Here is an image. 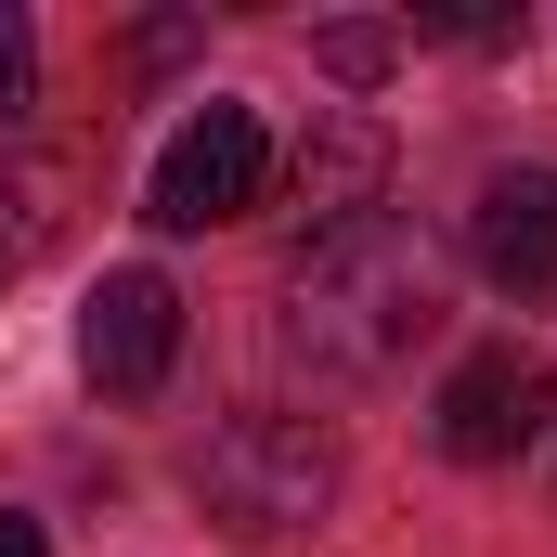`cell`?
<instances>
[{"instance_id":"6da1fadb","label":"cell","mask_w":557,"mask_h":557,"mask_svg":"<svg viewBox=\"0 0 557 557\" xmlns=\"http://www.w3.org/2000/svg\"><path fill=\"white\" fill-rule=\"evenodd\" d=\"M428 324H441V247L403 208H376L350 234H298V260H285V350L311 376H389Z\"/></svg>"},{"instance_id":"7a4b0ae2","label":"cell","mask_w":557,"mask_h":557,"mask_svg":"<svg viewBox=\"0 0 557 557\" xmlns=\"http://www.w3.org/2000/svg\"><path fill=\"white\" fill-rule=\"evenodd\" d=\"M195 493H208L221 532L273 545V532H298V519H324V493H337V441H324L311 416H234L208 454H195Z\"/></svg>"},{"instance_id":"3957f363","label":"cell","mask_w":557,"mask_h":557,"mask_svg":"<svg viewBox=\"0 0 557 557\" xmlns=\"http://www.w3.org/2000/svg\"><path fill=\"white\" fill-rule=\"evenodd\" d=\"M260 195H273V131H260L247 104H208V117L169 131L156 182H143V221H156V234H221V221H247Z\"/></svg>"},{"instance_id":"277c9868","label":"cell","mask_w":557,"mask_h":557,"mask_svg":"<svg viewBox=\"0 0 557 557\" xmlns=\"http://www.w3.org/2000/svg\"><path fill=\"white\" fill-rule=\"evenodd\" d=\"M428 428H441L454 467H506V454H532V441L557 428V389H545V363H532L519 337H480V350L441 376Z\"/></svg>"},{"instance_id":"5b68a950","label":"cell","mask_w":557,"mask_h":557,"mask_svg":"<svg viewBox=\"0 0 557 557\" xmlns=\"http://www.w3.org/2000/svg\"><path fill=\"white\" fill-rule=\"evenodd\" d=\"M169 363H182V285L169 273H104L91 311H78V376L104 403H156Z\"/></svg>"},{"instance_id":"8992f818","label":"cell","mask_w":557,"mask_h":557,"mask_svg":"<svg viewBox=\"0 0 557 557\" xmlns=\"http://www.w3.org/2000/svg\"><path fill=\"white\" fill-rule=\"evenodd\" d=\"M285 208H298L311 234L376 221V208H389V131H376L363 104H311V131L285 156Z\"/></svg>"},{"instance_id":"52a82bcc","label":"cell","mask_w":557,"mask_h":557,"mask_svg":"<svg viewBox=\"0 0 557 557\" xmlns=\"http://www.w3.org/2000/svg\"><path fill=\"white\" fill-rule=\"evenodd\" d=\"M467 260L506 298H557V169H493L467 195Z\"/></svg>"},{"instance_id":"ba28073f","label":"cell","mask_w":557,"mask_h":557,"mask_svg":"<svg viewBox=\"0 0 557 557\" xmlns=\"http://www.w3.org/2000/svg\"><path fill=\"white\" fill-rule=\"evenodd\" d=\"M52 260V182L39 169H0V298Z\"/></svg>"},{"instance_id":"9c48e42d","label":"cell","mask_w":557,"mask_h":557,"mask_svg":"<svg viewBox=\"0 0 557 557\" xmlns=\"http://www.w3.org/2000/svg\"><path fill=\"white\" fill-rule=\"evenodd\" d=\"M26 104H39V39H26V13L0 0V131H26Z\"/></svg>"},{"instance_id":"30bf717a","label":"cell","mask_w":557,"mask_h":557,"mask_svg":"<svg viewBox=\"0 0 557 557\" xmlns=\"http://www.w3.org/2000/svg\"><path fill=\"white\" fill-rule=\"evenodd\" d=\"M416 26L428 39H467V52H506V39H519V13H467V0H428Z\"/></svg>"},{"instance_id":"8fae6325","label":"cell","mask_w":557,"mask_h":557,"mask_svg":"<svg viewBox=\"0 0 557 557\" xmlns=\"http://www.w3.org/2000/svg\"><path fill=\"white\" fill-rule=\"evenodd\" d=\"M389 52H403V26H324V65H337V78H376Z\"/></svg>"},{"instance_id":"7c38bea8","label":"cell","mask_w":557,"mask_h":557,"mask_svg":"<svg viewBox=\"0 0 557 557\" xmlns=\"http://www.w3.org/2000/svg\"><path fill=\"white\" fill-rule=\"evenodd\" d=\"M0 557H52V532H39V519H13V506H0Z\"/></svg>"}]
</instances>
